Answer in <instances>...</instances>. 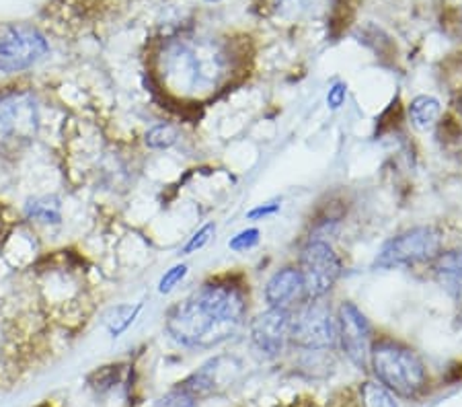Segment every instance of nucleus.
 Instances as JSON below:
<instances>
[{
    "mask_svg": "<svg viewBox=\"0 0 462 407\" xmlns=\"http://www.w3.org/2000/svg\"><path fill=\"white\" fill-rule=\"evenodd\" d=\"M233 54L214 37H173L156 56L162 91L179 101H202L228 83Z\"/></svg>",
    "mask_w": 462,
    "mask_h": 407,
    "instance_id": "nucleus-2",
    "label": "nucleus"
},
{
    "mask_svg": "<svg viewBox=\"0 0 462 407\" xmlns=\"http://www.w3.org/2000/svg\"><path fill=\"white\" fill-rule=\"evenodd\" d=\"M208 3H220V0H208Z\"/></svg>",
    "mask_w": 462,
    "mask_h": 407,
    "instance_id": "nucleus-25",
    "label": "nucleus"
},
{
    "mask_svg": "<svg viewBox=\"0 0 462 407\" xmlns=\"http://www.w3.org/2000/svg\"><path fill=\"white\" fill-rule=\"evenodd\" d=\"M376 381L393 395L411 399L428 384V368L411 347L391 338L372 342L370 362Z\"/></svg>",
    "mask_w": 462,
    "mask_h": 407,
    "instance_id": "nucleus-3",
    "label": "nucleus"
},
{
    "mask_svg": "<svg viewBox=\"0 0 462 407\" xmlns=\"http://www.w3.org/2000/svg\"><path fill=\"white\" fill-rule=\"evenodd\" d=\"M337 342L352 365L366 368L372 350V328L366 315L354 302H344L337 310Z\"/></svg>",
    "mask_w": 462,
    "mask_h": 407,
    "instance_id": "nucleus-9",
    "label": "nucleus"
},
{
    "mask_svg": "<svg viewBox=\"0 0 462 407\" xmlns=\"http://www.w3.org/2000/svg\"><path fill=\"white\" fill-rule=\"evenodd\" d=\"M177 138H179V132L175 125L162 122V124L152 125V128L146 132L144 143L146 146L154 148V151H165V148H171L177 143Z\"/></svg>",
    "mask_w": 462,
    "mask_h": 407,
    "instance_id": "nucleus-16",
    "label": "nucleus"
},
{
    "mask_svg": "<svg viewBox=\"0 0 462 407\" xmlns=\"http://www.w3.org/2000/svg\"><path fill=\"white\" fill-rule=\"evenodd\" d=\"M280 208H282V204H280V202H267V204H261V206H257V208H253V210H249V212H247V218H249V220L267 218V217H272V214L280 212Z\"/></svg>",
    "mask_w": 462,
    "mask_h": 407,
    "instance_id": "nucleus-23",
    "label": "nucleus"
},
{
    "mask_svg": "<svg viewBox=\"0 0 462 407\" xmlns=\"http://www.w3.org/2000/svg\"><path fill=\"white\" fill-rule=\"evenodd\" d=\"M247 292L233 278L210 280L167 313V333L179 346L212 347L241 328Z\"/></svg>",
    "mask_w": 462,
    "mask_h": 407,
    "instance_id": "nucleus-1",
    "label": "nucleus"
},
{
    "mask_svg": "<svg viewBox=\"0 0 462 407\" xmlns=\"http://www.w3.org/2000/svg\"><path fill=\"white\" fill-rule=\"evenodd\" d=\"M434 272L446 291L462 302V251L439 254L434 259Z\"/></svg>",
    "mask_w": 462,
    "mask_h": 407,
    "instance_id": "nucleus-12",
    "label": "nucleus"
},
{
    "mask_svg": "<svg viewBox=\"0 0 462 407\" xmlns=\"http://www.w3.org/2000/svg\"><path fill=\"white\" fill-rule=\"evenodd\" d=\"M300 270L307 301L323 299L341 276V259L327 241H309L300 254Z\"/></svg>",
    "mask_w": 462,
    "mask_h": 407,
    "instance_id": "nucleus-7",
    "label": "nucleus"
},
{
    "mask_svg": "<svg viewBox=\"0 0 462 407\" xmlns=\"http://www.w3.org/2000/svg\"><path fill=\"white\" fill-rule=\"evenodd\" d=\"M439 114H442L439 101L430 95H420L409 103V120L417 130H430L438 122Z\"/></svg>",
    "mask_w": 462,
    "mask_h": 407,
    "instance_id": "nucleus-13",
    "label": "nucleus"
},
{
    "mask_svg": "<svg viewBox=\"0 0 462 407\" xmlns=\"http://www.w3.org/2000/svg\"><path fill=\"white\" fill-rule=\"evenodd\" d=\"M25 214L27 218L43 222V225H60L62 222V206H60V199L54 196L29 199Z\"/></svg>",
    "mask_w": 462,
    "mask_h": 407,
    "instance_id": "nucleus-14",
    "label": "nucleus"
},
{
    "mask_svg": "<svg viewBox=\"0 0 462 407\" xmlns=\"http://www.w3.org/2000/svg\"><path fill=\"white\" fill-rule=\"evenodd\" d=\"M457 114H458V120L462 122V95H460V99H458V106H457Z\"/></svg>",
    "mask_w": 462,
    "mask_h": 407,
    "instance_id": "nucleus-24",
    "label": "nucleus"
},
{
    "mask_svg": "<svg viewBox=\"0 0 462 407\" xmlns=\"http://www.w3.org/2000/svg\"><path fill=\"white\" fill-rule=\"evenodd\" d=\"M214 233H216V225H214V222H208V225H204L202 228H198V231L189 236V241L185 243L183 254H196V251L204 249V247L208 245V243L212 241Z\"/></svg>",
    "mask_w": 462,
    "mask_h": 407,
    "instance_id": "nucleus-18",
    "label": "nucleus"
},
{
    "mask_svg": "<svg viewBox=\"0 0 462 407\" xmlns=\"http://www.w3.org/2000/svg\"><path fill=\"white\" fill-rule=\"evenodd\" d=\"M48 42L33 27H6L0 32V72H21L48 54Z\"/></svg>",
    "mask_w": 462,
    "mask_h": 407,
    "instance_id": "nucleus-8",
    "label": "nucleus"
},
{
    "mask_svg": "<svg viewBox=\"0 0 462 407\" xmlns=\"http://www.w3.org/2000/svg\"><path fill=\"white\" fill-rule=\"evenodd\" d=\"M360 397L362 407H399L397 399H394L391 391L374 381H366L362 384Z\"/></svg>",
    "mask_w": 462,
    "mask_h": 407,
    "instance_id": "nucleus-15",
    "label": "nucleus"
},
{
    "mask_svg": "<svg viewBox=\"0 0 462 407\" xmlns=\"http://www.w3.org/2000/svg\"><path fill=\"white\" fill-rule=\"evenodd\" d=\"M188 272H189V268L185 264H177L171 270H167L165 273H162V278L159 282V292L169 294L177 284H181V280L188 276Z\"/></svg>",
    "mask_w": 462,
    "mask_h": 407,
    "instance_id": "nucleus-19",
    "label": "nucleus"
},
{
    "mask_svg": "<svg viewBox=\"0 0 462 407\" xmlns=\"http://www.w3.org/2000/svg\"><path fill=\"white\" fill-rule=\"evenodd\" d=\"M290 325H292V313L290 310L270 307L251 323L253 344L267 356H278V354L284 352L286 342L290 339Z\"/></svg>",
    "mask_w": 462,
    "mask_h": 407,
    "instance_id": "nucleus-10",
    "label": "nucleus"
},
{
    "mask_svg": "<svg viewBox=\"0 0 462 407\" xmlns=\"http://www.w3.org/2000/svg\"><path fill=\"white\" fill-rule=\"evenodd\" d=\"M261 233L259 228H245V231L236 233L233 239L228 241V247L233 251H249L259 243Z\"/></svg>",
    "mask_w": 462,
    "mask_h": 407,
    "instance_id": "nucleus-20",
    "label": "nucleus"
},
{
    "mask_svg": "<svg viewBox=\"0 0 462 407\" xmlns=\"http://www.w3.org/2000/svg\"><path fill=\"white\" fill-rule=\"evenodd\" d=\"M442 254V235L434 227H415L393 236L378 251L374 268L393 270L428 264Z\"/></svg>",
    "mask_w": 462,
    "mask_h": 407,
    "instance_id": "nucleus-4",
    "label": "nucleus"
},
{
    "mask_svg": "<svg viewBox=\"0 0 462 407\" xmlns=\"http://www.w3.org/2000/svg\"><path fill=\"white\" fill-rule=\"evenodd\" d=\"M263 294L270 307L292 310L294 305L307 299L300 270L292 268V265L278 270L270 280H267Z\"/></svg>",
    "mask_w": 462,
    "mask_h": 407,
    "instance_id": "nucleus-11",
    "label": "nucleus"
},
{
    "mask_svg": "<svg viewBox=\"0 0 462 407\" xmlns=\"http://www.w3.org/2000/svg\"><path fill=\"white\" fill-rule=\"evenodd\" d=\"M304 0H272V9L280 14V17H292L304 9Z\"/></svg>",
    "mask_w": 462,
    "mask_h": 407,
    "instance_id": "nucleus-22",
    "label": "nucleus"
},
{
    "mask_svg": "<svg viewBox=\"0 0 462 407\" xmlns=\"http://www.w3.org/2000/svg\"><path fill=\"white\" fill-rule=\"evenodd\" d=\"M347 99V85L344 80H335V83L329 87V91H327V107L329 109H339L344 106Z\"/></svg>",
    "mask_w": 462,
    "mask_h": 407,
    "instance_id": "nucleus-21",
    "label": "nucleus"
},
{
    "mask_svg": "<svg viewBox=\"0 0 462 407\" xmlns=\"http://www.w3.org/2000/svg\"><path fill=\"white\" fill-rule=\"evenodd\" d=\"M40 132V106L32 93L14 91L0 97V146L32 143Z\"/></svg>",
    "mask_w": 462,
    "mask_h": 407,
    "instance_id": "nucleus-6",
    "label": "nucleus"
},
{
    "mask_svg": "<svg viewBox=\"0 0 462 407\" xmlns=\"http://www.w3.org/2000/svg\"><path fill=\"white\" fill-rule=\"evenodd\" d=\"M320 299L309 301L290 325V342L309 352L329 350L337 344V317Z\"/></svg>",
    "mask_w": 462,
    "mask_h": 407,
    "instance_id": "nucleus-5",
    "label": "nucleus"
},
{
    "mask_svg": "<svg viewBox=\"0 0 462 407\" xmlns=\"http://www.w3.org/2000/svg\"><path fill=\"white\" fill-rule=\"evenodd\" d=\"M140 313V305L130 307V305H122L116 307L111 310V315L107 317V329L111 333V338H119L122 333L130 328Z\"/></svg>",
    "mask_w": 462,
    "mask_h": 407,
    "instance_id": "nucleus-17",
    "label": "nucleus"
}]
</instances>
